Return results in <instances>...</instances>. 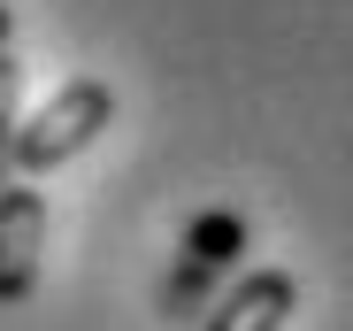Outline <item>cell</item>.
<instances>
[{"instance_id":"cell-2","label":"cell","mask_w":353,"mask_h":331,"mask_svg":"<svg viewBox=\"0 0 353 331\" xmlns=\"http://www.w3.org/2000/svg\"><path fill=\"white\" fill-rule=\"evenodd\" d=\"M39 247H46V193L39 185H0V308L31 301Z\"/></svg>"},{"instance_id":"cell-7","label":"cell","mask_w":353,"mask_h":331,"mask_svg":"<svg viewBox=\"0 0 353 331\" xmlns=\"http://www.w3.org/2000/svg\"><path fill=\"white\" fill-rule=\"evenodd\" d=\"M8 31H16V8H8V0H0V46H8Z\"/></svg>"},{"instance_id":"cell-6","label":"cell","mask_w":353,"mask_h":331,"mask_svg":"<svg viewBox=\"0 0 353 331\" xmlns=\"http://www.w3.org/2000/svg\"><path fill=\"white\" fill-rule=\"evenodd\" d=\"M208 285H215V269H200V262H176V278L161 285V308H169V316H185V308H192Z\"/></svg>"},{"instance_id":"cell-4","label":"cell","mask_w":353,"mask_h":331,"mask_svg":"<svg viewBox=\"0 0 353 331\" xmlns=\"http://www.w3.org/2000/svg\"><path fill=\"white\" fill-rule=\"evenodd\" d=\"M239 254H246V216H230V208L192 216V231H185V262H200V269H230Z\"/></svg>"},{"instance_id":"cell-1","label":"cell","mask_w":353,"mask_h":331,"mask_svg":"<svg viewBox=\"0 0 353 331\" xmlns=\"http://www.w3.org/2000/svg\"><path fill=\"white\" fill-rule=\"evenodd\" d=\"M108 124H115V93H108L100 77H70L46 108H31V116L16 124V170H23V178L62 170V162H77Z\"/></svg>"},{"instance_id":"cell-5","label":"cell","mask_w":353,"mask_h":331,"mask_svg":"<svg viewBox=\"0 0 353 331\" xmlns=\"http://www.w3.org/2000/svg\"><path fill=\"white\" fill-rule=\"evenodd\" d=\"M16 100H23V62L0 46V185L16 178V124H23V108H16Z\"/></svg>"},{"instance_id":"cell-3","label":"cell","mask_w":353,"mask_h":331,"mask_svg":"<svg viewBox=\"0 0 353 331\" xmlns=\"http://www.w3.org/2000/svg\"><path fill=\"white\" fill-rule=\"evenodd\" d=\"M292 308H300V278H292V269H246V278L215 301V316L200 331H284Z\"/></svg>"}]
</instances>
